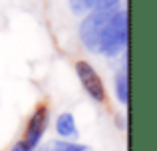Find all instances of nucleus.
Wrapping results in <instances>:
<instances>
[{"instance_id": "1", "label": "nucleus", "mask_w": 157, "mask_h": 151, "mask_svg": "<svg viewBox=\"0 0 157 151\" xmlns=\"http://www.w3.org/2000/svg\"><path fill=\"white\" fill-rule=\"evenodd\" d=\"M125 46H127V12L115 8V12L111 14L107 26L101 32L98 54L113 58V56L121 54L125 50Z\"/></svg>"}, {"instance_id": "2", "label": "nucleus", "mask_w": 157, "mask_h": 151, "mask_svg": "<svg viewBox=\"0 0 157 151\" xmlns=\"http://www.w3.org/2000/svg\"><path fill=\"white\" fill-rule=\"evenodd\" d=\"M115 12V8H101V10H92L80 24V40L82 44L86 46V50L98 54L100 50V38H101V32L107 26L111 14Z\"/></svg>"}, {"instance_id": "3", "label": "nucleus", "mask_w": 157, "mask_h": 151, "mask_svg": "<svg viewBox=\"0 0 157 151\" xmlns=\"http://www.w3.org/2000/svg\"><path fill=\"white\" fill-rule=\"evenodd\" d=\"M76 74H78V77H80V81H82V88L86 89V93H88L94 101H100V104H101V101H105L104 81H101L100 74L94 70L92 64L80 60V62L76 64Z\"/></svg>"}, {"instance_id": "4", "label": "nucleus", "mask_w": 157, "mask_h": 151, "mask_svg": "<svg viewBox=\"0 0 157 151\" xmlns=\"http://www.w3.org/2000/svg\"><path fill=\"white\" fill-rule=\"evenodd\" d=\"M48 119H50V115H48V108H46V105H38L36 111L32 113L30 121H28L26 135H24V143H26L30 149H34L36 145L42 141L44 133H46V129H48Z\"/></svg>"}, {"instance_id": "5", "label": "nucleus", "mask_w": 157, "mask_h": 151, "mask_svg": "<svg viewBox=\"0 0 157 151\" xmlns=\"http://www.w3.org/2000/svg\"><path fill=\"white\" fill-rule=\"evenodd\" d=\"M119 0H70V8L74 14H86L92 10H101V8H115Z\"/></svg>"}, {"instance_id": "6", "label": "nucleus", "mask_w": 157, "mask_h": 151, "mask_svg": "<svg viewBox=\"0 0 157 151\" xmlns=\"http://www.w3.org/2000/svg\"><path fill=\"white\" fill-rule=\"evenodd\" d=\"M56 131L60 137H74L78 133L76 129V119H74L72 113H60L56 119Z\"/></svg>"}, {"instance_id": "7", "label": "nucleus", "mask_w": 157, "mask_h": 151, "mask_svg": "<svg viewBox=\"0 0 157 151\" xmlns=\"http://www.w3.org/2000/svg\"><path fill=\"white\" fill-rule=\"evenodd\" d=\"M115 93H117V100L121 104H127L129 100V84H127V72L121 70L115 76Z\"/></svg>"}, {"instance_id": "8", "label": "nucleus", "mask_w": 157, "mask_h": 151, "mask_svg": "<svg viewBox=\"0 0 157 151\" xmlns=\"http://www.w3.org/2000/svg\"><path fill=\"white\" fill-rule=\"evenodd\" d=\"M46 151H88V147L80 143H70V141H52Z\"/></svg>"}, {"instance_id": "9", "label": "nucleus", "mask_w": 157, "mask_h": 151, "mask_svg": "<svg viewBox=\"0 0 157 151\" xmlns=\"http://www.w3.org/2000/svg\"><path fill=\"white\" fill-rule=\"evenodd\" d=\"M10 151H34V149H30L26 143H24V141H18V143H16V145H14V147H12Z\"/></svg>"}]
</instances>
